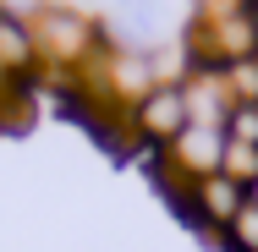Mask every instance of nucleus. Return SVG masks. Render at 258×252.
I'll return each instance as SVG.
<instances>
[{
  "instance_id": "obj_1",
  "label": "nucleus",
  "mask_w": 258,
  "mask_h": 252,
  "mask_svg": "<svg viewBox=\"0 0 258 252\" xmlns=\"http://www.w3.org/2000/svg\"><path fill=\"white\" fill-rule=\"evenodd\" d=\"M28 33L39 44V66H55V71H88L110 39L94 17L72 11V6H33L28 11Z\"/></svg>"
},
{
  "instance_id": "obj_2",
  "label": "nucleus",
  "mask_w": 258,
  "mask_h": 252,
  "mask_svg": "<svg viewBox=\"0 0 258 252\" xmlns=\"http://www.w3.org/2000/svg\"><path fill=\"white\" fill-rule=\"evenodd\" d=\"M187 126H192V115H187V94H181V82H154L143 99L132 104V132H138L149 148L176 143Z\"/></svg>"
},
{
  "instance_id": "obj_3",
  "label": "nucleus",
  "mask_w": 258,
  "mask_h": 252,
  "mask_svg": "<svg viewBox=\"0 0 258 252\" xmlns=\"http://www.w3.org/2000/svg\"><path fill=\"white\" fill-rule=\"evenodd\" d=\"M181 208L192 214V225H198V230H220V236H225V230H231V219L247 208V187H242V181H231V176L220 170V176L192 181V187L181 192Z\"/></svg>"
},
{
  "instance_id": "obj_4",
  "label": "nucleus",
  "mask_w": 258,
  "mask_h": 252,
  "mask_svg": "<svg viewBox=\"0 0 258 252\" xmlns=\"http://www.w3.org/2000/svg\"><path fill=\"white\" fill-rule=\"evenodd\" d=\"M220 159H225V132L220 126H187L176 143H165V170L181 176V187L204 181V176H220Z\"/></svg>"
},
{
  "instance_id": "obj_5",
  "label": "nucleus",
  "mask_w": 258,
  "mask_h": 252,
  "mask_svg": "<svg viewBox=\"0 0 258 252\" xmlns=\"http://www.w3.org/2000/svg\"><path fill=\"white\" fill-rule=\"evenodd\" d=\"M0 71H6L11 82L39 71V44H33V33H28V17H17V11H6V6H0Z\"/></svg>"
},
{
  "instance_id": "obj_6",
  "label": "nucleus",
  "mask_w": 258,
  "mask_h": 252,
  "mask_svg": "<svg viewBox=\"0 0 258 252\" xmlns=\"http://www.w3.org/2000/svg\"><path fill=\"white\" fill-rule=\"evenodd\" d=\"M220 170H225L231 181L253 187V181H258V143H231V137H225V159H220Z\"/></svg>"
},
{
  "instance_id": "obj_7",
  "label": "nucleus",
  "mask_w": 258,
  "mask_h": 252,
  "mask_svg": "<svg viewBox=\"0 0 258 252\" xmlns=\"http://www.w3.org/2000/svg\"><path fill=\"white\" fill-rule=\"evenodd\" d=\"M225 88H231V104H258V55L225 66Z\"/></svg>"
},
{
  "instance_id": "obj_8",
  "label": "nucleus",
  "mask_w": 258,
  "mask_h": 252,
  "mask_svg": "<svg viewBox=\"0 0 258 252\" xmlns=\"http://www.w3.org/2000/svg\"><path fill=\"white\" fill-rule=\"evenodd\" d=\"M225 241H231V252H258V208H253V203H247V208L231 219Z\"/></svg>"
},
{
  "instance_id": "obj_9",
  "label": "nucleus",
  "mask_w": 258,
  "mask_h": 252,
  "mask_svg": "<svg viewBox=\"0 0 258 252\" xmlns=\"http://www.w3.org/2000/svg\"><path fill=\"white\" fill-rule=\"evenodd\" d=\"M225 137H231V143H258V104H231Z\"/></svg>"
},
{
  "instance_id": "obj_10",
  "label": "nucleus",
  "mask_w": 258,
  "mask_h": 252,
  "mask_svg": "<svg viewBox=\"0 0 258 252\" xmlns=\"http://www.w3.org/2000/svg\"><path fill=\"white\" fill-rule=\"evenodd\" d=\"M242 11H247V0H198V22H225Z\"/></svg>"
},
{
  "instance_id": "obj_11",
  "label": "nucleus",
  "mask_w": 258,
  "mask_h": 252,
  "mask_svg": "<svg viewBox=\"0 0 258 252\" xmlns=\"http://www.w3.org/2000/svg\"><path fill=\"white\" fill-rule=\"evenodd\" d=\"M247 17H253V28H258V0H247Z\"/></svg>"
},
{
  "instance_id": "obj_12",
  "label": "nucleus",
  "mask_w": 258,
  "mask_h": 252,
  "mask_svg": "<svg viewBox=\"0 0 258 252\" xmlns=\"http://www.w3.org/2000/svg\"><path fill=\"white\" fill-rule=\"evenodd\" d=\"M247 203H253V208H258V181H253V187H247Z\"/></svg>"
}]
</instances>
